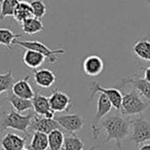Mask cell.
Masks as SVG:
<instances>
[{
	"mask_svg": "<svg viewBox=\"0 0 150 150\" xmlns=\"http://www.w3.org/2000/svg\"><path fill=\"white\" fill-rule=\"evenodd\" d=\"M27 137L23 138L13 133H7L1 140L3 150H22L26 146Z\"/></svg>",
	"mask_w": 150,
	"mask_h": 150,
	"instance_id": "14",
	"label": "cell"
},
{
	"mask_svg": "<svg viewBox=\"0 0 150 150\" xmlns=\"http://www.w3.org/2000/svg\"><path fill=\"white\" fill-rule=\"evenodd\" d=\"M48 148V136L40 132H34L29 150H46Z\"/></svg>",
	"mask_w": 150,
	"mask_h": 150,
	"instance_id": "21",
	"label": "cell"
},
{
	"mask_svg": "<svg viewBox=\"0 0 150 150\" xmlns=\"http://www.w3.org/2000/svg\"><path fill=\"white\" fill-rule=\"evenodd\" d=\"M29 78L30 76L27 75L24 79L18 80L15 84H13V88H11V92L13 95L20 97V98L27 99V100H32L33 97L35 96V93H34L32 86L29 83Z\"/></svg>",
	"mask_w": 150,
	"mask_h": 150,
	"instance_id": "16",
	"label": "cell"
},
{
	"mask_svg": "<svg viewBox=\"0 0 150 150\" xmlns=\"http://www.w3.org/2000/svg\"><path fill=\"white\" fill-rule=\"evenodd\" d=\"M149 106V103L144 102L141 99V95L136 90L127 94L122 95V102H121L120 112L125 116L142 114Z\"/></svg>",
	"mask_w": 150,
	"mask_h": 150,
	"instance_id": "3",
	"label": "cell"
},
{
	"mask_svg": "<svg viewBox=\"0 0 150 150\" xmlns=\"http://www.w3.org/2000/svg\"><path fill=\"white\" fill-rule=\"evenodd\" d=\"M138 150H150V144H143L140 146Z\"/></svg>",
	"mask_w": 150,
	"mask_h": 150,
	"instance_id": "30",
	"label": "cell"
},
{
	"mask_svg": "<svg viewBox=\"0 0 150 150\" xmlns=\"http://www.w3.org/2000/svg\"><path fill=\"white\" fill-rule=\"evenodd\" d=\"M54 119L60 125L61 129H65L71 135L80 131L86 122L83 117L80 116L79 114H76V113L75 114L59 115V116H54Z\"/></svg>",
	"mask_w": 150,
	"mask_h": 150,
	"instance_id": "8",
	"label": "cell"
},
{
	"mask_svg": "<svg viewBox=\"0 0 150 150\" xmlns=\"http://www.w3.org/2000/svg\"><path fill=\"white\" fill-rule=\"evenodd\" d=\"M90 90H91V92H92L91 97H90V102H92L93 99L95 98V96H96L97 94L102 93V94H104L105 96L109 99V101H110L111 104H112L113 108L120 111L121 102H122V94H121L118 88H106L101 86L100 84L97 83V82H93Z\"/></svg>",
	"mask_w": 150,
	"mask_h": 150,
	"instance_id": "7",
	"label": "cell"
},
{
	"mask_svg": "<svg viewBox=\"0 0 150 150\" xmlns=\"http://www.w3.org/2000/svg\"><path fill=\"white\" fill-rule=\"evenodd\" d=\"M147 2H148V4L150 5V0H147Z\"/></svg>",
	"mask_w": 150,
	"mask_h": 150,
	"instance_id": "31",
	"label": "cell"
},
{
	"mask_svg": "<svg viewBox=\"0 0 150 150\" xmlns=\"http://www.w3.org/2000/svg\"><path fill=\"white\" fill-rule=\"evenodd\" d=\"M19 3L20 0H2L1 8H0V20L13 17V13Z\"/></svg>",
	"mask_w": 150,
	"mask_h": 150,
	"instance_id": "25",
	"label": "cell"
},
{
	"mask_svg": "<svg viewBox=\"0 0 150 150\" xmlns=\"http://www.w3.org/2000/svg\"><path fill=\"white\" fill-rule=\"evenodd\" d=\"M22 30H23L24 34L33 35L38 32H42L44 30V27L41 20L37 19V18H31L22 23Z\"/></svg>",
	"mask_w": 150,
	"mask_h": 150,
	"instance_id": "22",
	"label": "cell"
},
{
	"mask_svg": "<svg viewBox=\"0 0 150 150\" xmlns=\"http://www.w3.org/2000/svg\"><path fill=\"white\" fill-rule=\"evenodd\" d=\"M16 83V79L13 76L11 69L5 73H0V95L4 92H9Z\"/></svg>",
	"mask_w": 150,
	"mask_h": 150,
	"instance_id": "26",
	"label": "cell"
},
{
	"mask_svg": "<svg viewBox=\"0 0 150 150\" xmlns=\"http://www.w3.org/2000/svg\"><path fill=\"white\" fill-rule=\"evenodd\" d=\"M57 78L54 73L48 69H39L34 73V81L36 86L41 88H50L56 82Z\"/></svg>",
	"mask_w": 150,
	"mask_h": 150,
	"instance_id": "15",
	"label": "cell"
},
{
	"mask_svg": "<svg viewBox=\"0 0 150 150\" xmlns=\"http://www.w3.org/2000/svg\"><path fill=\"white\" fill-rule=\"evenodd\" d=\"M0 150H3V149H2V148H0Z\"/></svg>",
	"mask_w": 150,
	"mask_h": 150,
	"instance_id": "34",
	"label": "cell"
},
{
	"mask_svg": "<svg viewBox=\"0 0 150 150\" xmlns=\"http://www.w3.org/2000/svg\"><path fill=\"white\" fill-rule=\"evenodd\" d=\"M33 117L34 114H32V113H28L27 115H23L21 113L17 112L15 109H11L0 120V133L7 129H16V131L22 132V133L25 134L26 137H28L29 136L28 129L31 127Z\"/></svg>",
	"mask_w": 150,
	"mask_h": 150,
	"instance_id": "2",
	"label": "cell"
},
{
	"mask_svg": "<svg viewBox=\"0 0 150 150\" xmlns=\"http://www.w3.org/2000/svg\"><path fill=\"white\" fill-rule=\"evenodd\" d=\"M6 101H8L11 104L13 108L15 109L17 112L21 113L24 111H27L29 109L33 108V104H32V100H27V99L20 98V97L16 96L13 94V92H9L6 97Z\"/></svg>",
	"mask_w": 150,
	"mask_h": 150,
	"instance_id": "19",
	"label": "cell"
},
{
	"mask_svg": "<svg viewBox=\"0 0 150 150\" xmlns=\"http://www.w3.org/2000/svg\"><path fill=\"white\" fill-rule=\"evenodd\" d=\"M63 148L64 150H83L84 143L79 137L73 134L68 137H65Z\"/></svg>",
	"mask_w": 150,
	"mask_h": 150,
	"instance_id": "27",
	"label": "cell"
},
{
	"mask_svg": "<svg viewBox=\"0 0 150 150\" xmlns=\"http://www.w3.org/2000/svg\"><path fill=\"white\" fill-rule=\"evenodd\" d=\"M31 127L34 132H40L48 135L54 129H61V127L54 118H47L45 116L34 115L33 120L31 123Z\"/></svg>",
	"mask_w": 150,
	"mask_h": 150,
	"instance_id": "9",
	"label": "cell"
},
{
	"mask_svg": "<svg viewBox=\"0 0 150 150\" xmlns=\"http://www.w3.org/2000/svg\"><path fill=\"white\" fill-rule=\"evenodd\" d=\"M104 129L106 133V139L104 143H108L111 140L116 142L117 150L122 149V143L131 132V120L123 118L120 115H110L101 121L100 129Z\"/></svg>",
	"mask_w": 150,
	"mask_h": 150,
	"instance_id": "1",
	"label": "cell"
},
{
	"mask_svg": "<svg viewBox=\"0 0 150 150\" xmlns=\"http://www.w3.org/2000/svg\"><path fill=\"white\" fill-rule=\"evenodd\" d=\"M22 150H29V149H26V148H24V149H22Z\"/></svg>",
	"mask_w": 150,
	"mask_h": 150,
	"instance_id": "32",
	"label": "cell"
},
{
	"mask_svg": "<svg viewBox=\"0 0 150 150\" xmlns=\"http://www.w3.org/2000/svg\"><path fill=\"white\" fill-rule=\"evenodd\" d=\"M129 140L135 143L136 147L143 145V143L150 141V122L143 117L131 120Z\"/></svg>",
	"mask_w": 150,
	"mask_h": 150,
	"instance_id": "4",
	"label": "cell"
},
{
	"mask_svg": "<svg viewBox=\"0 0 150 150\" xmlns=\"http://www.w3.org/2000/svg\"><path fill=\"white\" fill-rule=\"evenodd\" d=\"M13 44L22 46L25 50H35V52H40L41 54H43L46 59L48 60L50 63H56L58 61L57 56L61 54H64L66 52V50L64 48H57V50H50L48 46H46L44 43L37 40H25V41H20V40H15Z\"/></svg>",
	"mask_w": 150,
	"mask_h": 150,
	"instance_id": "5",
	"label": "cell"
},
{
	"mask_svg": "<svg viewBox=\"0 0 150 150\" xmlns=\"http://www.w3.org/2000/svg\"><path fill=\"white\" fill-rule=\"evenodd\" d=\"M30 4H31L32 11H33L34 18L41 20L45 16L47 7H46V4L44 3L43 0H33L30 2Z\"/></svg>",
	"mask_w": 150,
	"mask_h": 150,
	"instance_id": "28",
	"label": "cell"
},
{
	"mask_svg": "<svg viewBox=\"0 0 150 150\" xmlns=\"http://www.w3.org/2000/svg\"><path fill=\"white\" fill-rule=\"evenodd\" d=\"M1 2H2V0H0V4H1Z\"/></svg>",
	"mask_w": 150,
	"mask_h": 150,
	"instance_id": "33",
	"label": "cell"
},
{
	"mask_svg": "<svg viewBox=\"0 0 150 150\" xmlns=\"http://www.w3.org/2000/svg\"><path fill=\"white\" fill-rule=\"evenodd\" d=\"M127 84H132L135 90L139 93L141 96L150 101V82L141 78L139 76H133V77H125L120 80V83L117 86L116 88H120L125 86Z\"/></svg>",
	"mask_w": 150,
	"mask_h": 150,
	"instance_id": "10",
	"label": "cell"
},
{
	"mask_svg": "<svg viewBox=\"0 0 150 150\" xmlns=\"http://www.w3.org/2000/svg\"><path fill=\"white\" fill-rule=\"evenodd\" d=\"M31 18H34L31 4L28 3L27 1H20L13 13V19L22 24L26 20H29Z\"/></svg>",
	"mask_w": 150,
	"mask_h": 150,
	"instance_id": "20",
	"label": "cell"
},
{
	"mask_svg": "<svg viewBox=\"0 0 150 150\" xmlns=\"http://www.w3.org/2000/svg\"><path fill=\"white\" fill-rule=\"evenodd\" d=\"M143 70H144V79L150 82V66L147 67V68H144Z\"/></svg>",
	"mask_w": 150,
	"mask_h": 150,
	"instance_id": "29",
	"label": "cell"
},
{
	"mask_svg": "<svg viewBox=\"0 0 150 150\" xmlns=\"http://www.w3.org/2000/svg\"><path fill=\"white\" fill-rule=\"evenodd\" d=\"M112 104L109 101V99L105 96L102 93H99L98 95V102H97V112L95 114L94 120L92 123V129L93 134H94V139L97 140L100 137L101 129L99 127V122L110 112V110L112 109Z\"/></svg>",
	"mask_w": 150,
	"mask_h": 150,
	"instance_id": "6",
	"label": "cell"
},
{
	"mask_svg": "<svg viewBox=\"0 0 150 150\" xmlns=\"http://www.w3.org/2000/svg\"><path fill=\"white\" fill-rule=\"evenodd\" d=\"M20 37H22V34H16L6 28H0V44L6 46L8 50H11V44Z\"/></svg>",
	"mask_w": 150,
	"mask_h": 150,
	"instance_id": "24",
	"label": "cell"
},
{
	"mask_svg": "<svg viewBox=\"0 0 150 150\" xmlns=\"http://www.w3.org/2000/svg\"><path fill=\"white\" fill-rule=\"evenodd\" d=\"M104 69V62L99 56H90L83 61L82 70L88 76H98Z\"/></svg>",
	"mask_w": 150,
	"mask_h": 150,
	"instance_id": "13",
	"label": "cell"
},
{
	"mask_svg": "<svg viewBox=\"0 0 150 150\" xmlns=\"http://www.w3.org/2000/svg\"><path fill=\"white\" fill-rule=\"evenodd\" d=\"M133 52L141 60L150 61V38L144 37L138 40L134 44Z\"/></svg>",
	"mask_w": 150,
	"mask_h": 150,
	"instance_id": "18",
	"label": "cell"
},
{
	"mask_svg": "<svg viewBox=\"0 0 150 150\" xmlns=\"http://www.w3.org/2000/svg\"><path fill=\"white\" fill-rule=\"evenodd\" d=\"M48 148L50 150H61L64 147L65 137L61 129H54L48 134Z\"/></svg>",
	"mask_w": 150,
	"mask_h": 150,
	"instance_id": "23",
	"label": "cell"
},
{
	"mask_svg": "<svg viewBox=\"0 0 150 150\" xmlns=\"http://www.w3.org/2000/svg\"><path fill=\"white\" fill-rule=\"evenodd\" d=\"M45 59H46L45 57L40 54V52L31 50H25L23 58H22V62L28 68L36 69L43 64Z\"/></svg>",
	"mask_w": 150,
	"mask_h": 150,
	"instance_id": "17",
	"label": "cell"
},
{
	"mask_svg": "<svg viewBox=\"0 0 150 150\" xmlns=\"http://www.w3.org/2000/svg\"><path fill=\"white\" fill-rule=\"evenodd\" d=\"M32 104L35 113L40 116H45L47 118H54V112L52 110L50 100L47 97L35 93V96L32 99Z\"/></svg>",
	"mask_w": 150,
	"mask_h": 150,
	"instance_id": "12",
	"label": "cell"
},
{
	"mask_svg": "<svg viewBox=\"0 0 150 150\" xmlns=\"http://www.w3.org/2000/svg\"><path fill=\"white\" fill-rule=\"evenodd\" d=\"M48 100H50V108L54 113L69 111V109L71 108V105H72V101H71L70 97L61 91H54L50 95Z\"/></svg>",
	"mask_w": 150,
	"mask_h": 150,
	"instance_id": "11",
	"label": "cell"
}]
</instances>
